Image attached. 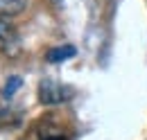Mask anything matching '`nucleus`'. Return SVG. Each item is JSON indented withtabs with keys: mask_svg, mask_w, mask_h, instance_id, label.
Returning <instances> with one entry per match:
<instances>
[{
	"mask_svg": "<svg viewBox=\"0 0 147 140\" xmlns=\"http://www.w3.org/2000/svg\"><path fill=\"white\" fill-rule=\"evenodd\" d=\"M75 95V88L55 79H43L38 84V102L41 104H63Z\"/></svg>",
	"mask_w": 147,
	"mask_h": 140,
	"instance_id": "1",
	"label": "nucleus"
},
{
	"mask_svg": "<svg viewBox=\"0 0 147 140\" xmlns=\"http://www.w3.org/2000/svg\"><path fill=\"white\" fill-rule=\"evenodd\" d=\"M77 50H75V45H55V48H50L48 54H45V59H48V63H61V61H66V59H73Z\"/></svg>",
	"mask_w": 147,
	"mask_h": 140,
	"instance_id": "2",
	"label": "nucleus"
},
{
	"mask_svg": "<svg viewBox=\"0 0 147 140\" xmlns=\"http://www.w3.org/2000/svg\"><path fill=\"white\" fill-rule=\"evenodd\" d=\"M27 0H0V16H14L25 9Z\"/></svg>",
	"mask_w": 147,
	"mask_h": 140,
	"instance_id": "3",
	"label": "nucleus"
},
{
	"mask_svg": "<svg viewBox=\"0 0 147 140\" xmlns=\"http://www.w3.org/2000/svg\"><path fill=\"white\" fill-rule=\"evenodd\" d=\"M11 41H16V32H14V25L7 20V16H0V43L7 48Z\"/></svg>",
	"mask_w": 147,
	"mask_h": 140,
	"instance_id": "4",
	"label": "nucleus"
},
{
	"mask_svg": "<svg viewBox=\"0 0 147 140\" xmlns=\"http://www.w3.org/2000/svg\"><path fill=\"white\" fill-rule=\"evenodd\" d=\"M20 86H23V79H20L18 75H14V77H9V79L5 81V86H2V93H0V95H2L5 100H11V97L20 90Z\"/></svg>",
	"mask_w": 147,
	"mask_h": 140,
	"instance_id": "5",
	"label": "nucleus"
}]
</instances>
